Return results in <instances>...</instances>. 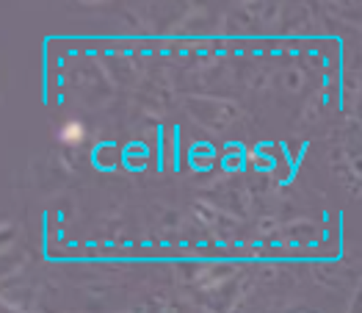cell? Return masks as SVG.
Returning a JSON list of instances; mask_svg holds the SVG:
<instances>
[{"label": "cell", "instance_id": "6da1fadb", "mask_svg": "<svg viewBox=\"0 0 362 313\" xmlns=\"http://www.w3.org/2000/svg\"><path fill=\"white\" fill-rule=\"evenodd\" d=\"M329 172L351 197H362V120L346 123L329 142Z\"/></svg>", "mask_w": 362, "mask_h": 313}, {"label": "cell", "instance_id": "7a4b0ae2", "mask_svg": "<svg viewBox=\"0 0 362 313\" xmlns=\"http://www.w3.org/2000/svg\"><path fill=\"white\" fill-rule=\"evenodd\" d=\"M182 111L194 125L205 127L211 133H227L243 120V108L233 97L218 94H185Z\"/></svg>", "mask_w": 362, "mask_h": 313}, {"label": "cell", "instance_id": "3957f363", "mask_svg": "<svg viewBox=\"0 0 362 313\" xmlns=\"http://www.w3.org/2000/svg\"><path fill=\"white\" fill-rule=\"evenodd\" d=\"M194 214H197V220L202 222L208 230H233L230 224H235V220L221 208V205H216V203H208V200H197L194 203Z\"/></svg>", "mask_w": 362, "mask_h": 313}, {"label": "cell", "instance_id": "277c9868", "mask_svg": "<svg viewBox=\"0 0 362 313\" xmlns=\"http://www.w3.org/2000/svg\"><path fill=\"white\" fill-rule=\"evenodd\" d=\"M86 139H89V127H86L83 120H78V117H69V120H64L59 125V142L66 150L81 147Z\"/></svg>", "mask_w": 362, "mask_h": 313}, {"label": "cell", "instance_id": "5b68a950", "mask_svg": "<svg viewBox=\"0 0 362 313\" xmlns=\"http://www.w3.org/2000/svg\"><path fill=\"white\" fill-rule=\"evenodd\" d=\"M304 81H307V75H304V69L299 67V64H285V67L276 72V84H279V89L288 94L302 92Z\"/></svg>", "mask_w": 362, "mask_h": 313}, {"label": "cell", "instance_id": "8992f818", "mask_svg": "<svg viewBox=\"0 0 362 313\" xmlns=\"http://www.w3.org/2000/svg\"><path fill=\"white\" fill-rule=\"evenodd\" d=\"M282 233H285V241H288V244H310V241L318 239V224H315V222L299 220V222L285 224Z\"/></svg>", "mask_w": 362, "mask_h": 313}, {"label": "cell", "instance_id": "52a82bcc", "mask_svg": "<svg viewBox=\"0 0 362 313\" xmlns=\"http://www.w3.org/2000/svg\"><path fill=\"white\" fill-rule=\"evenodd\" d=\"M169 305H172V300H169L163 291H147V294H141V297L130 305V311L133 313H166Z\"/></svg>", "mask_w": 362, "mask_h": 313}, {"label": "cell", "instance_id": "ba28073f", "mask_svg": "<svg viewBox=\"0 0 362 313\" xmlns=\"http://www.w3.org/2000/svg\"><path fill=\"white\" fill-rule=\"evenodd\" d=\"M346 313H362V275L360 280H357V285H354V291H351V297H349Z\"/></svg>", "mask_w": 362, "mask_h": 313}, {"label": "cell", "instance_id": "9c48e42d", "mask_svg": "<svg viewBox=\"0 0 362 313\" xmlns=\"http://www.w3.org/2000/svg\"><path fill=\"white\" fill-rule=\"evenodd\" d=\"M276 233H279V224H276L274 220H260L257 230H255L257 239H272V236H276Z\"/></svg>", "mask_w": 362, "mask_h": 313}, {"label": "cell", "instance_id": "30bf717a", "mask_svg": "<svg viewBox=\"0 0 362 313\" xmlns=\"http://www.w3.org/2000/svg\"><path fill=\"white\" fill-rule=\"evenodd\" d=\"M285 313H321L318 308H310V305H293V308H288Z\"/></svg>", "mask_w": 362, "mask_h": 313}, {"label": "cell", "instance_id": "8fae6325", "mask_svg": "<svg viewBox=\"0 0 362 313\" xmlns=\"http://www.w3.org/2000/svg\"><path fill=\"white\" fill-rule=\"evenodd\" d=\"M119 313H133V311H119Z\"/></svg>", "mask_w": 362, "mask_h": 313}]
</instances>
